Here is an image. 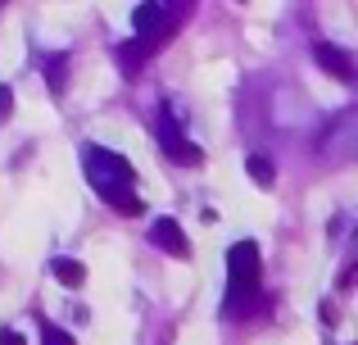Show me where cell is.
I'll list each match as a JSON object with an SVG mask.
<instances>
[{
	"mask_svg": "<svg viewBox=\"0 0 358 345\" xmlns=\"http://www.w3.org/2000/svg\"><path fill=\"white\" fill-rule=\"evenodd\" d=\"M87 177H91V186L100 191V200H105L109 209L127 213V218H136V213H141V200L131 195L136 173H131V164L122 160V155L100 150V146H87Z\"/></svg>",
	"mask_w": 358,
	"mask_h": 345,
	"instance_id": "cell-1",
	"label": "cell"
},
{
	"mask_svg": "<svg viewBox=\"0 0 358 345\" xmlns=\"http://www.w3.org/2000/svg\"><path fill=\"white\" fill-rule=\"evenodd\" d=\"M259 291V246L254 241H236L227 250V314H236L245 300Z\"/></svg>",
	"mask_w": 358,
	"mask_h": 345,
	"instance_id": "cell-2",
	"label": "cell"
},
{
	"mask_svg": "<svg viewBox=\"0 0 358 345\" xmlns=\"http://www.w3.org/2000/svg\"><path fill=\"white\" fill-rule=\"evenodd\" d=\"M131 27H136V36L150 45V50H155L159 41H168V36H173L177 14L168 9V0H141L136 14H131Z\"/></svg>",
	"mask_w": 358,
	"mask_h": 345,
	"instance_id": "cell-3",
	"label": "cell"
},
{
	"mask_svg": "<svg viewBox=\"0 0 358 345\" xmlns=\"http://www.w3.org/2000/svg\"><path fill=\"white\" fill-rule=\"evenodd\" d=\"M155 132H159V146H164V155H168V160H173V164H200V150H195V146L186 141V132H182V127H177V118L168 114V109H164V114H159Z\"/></svg>",
	"mask_w": 358,
	"mask_h": 345,
	"instance_id": "cell-4",
	"label": "cell"
},
{
	"mask_svg": "<svg viewBox=\"0 0 358 345\" xmlns=\"http://www.w3.org/2000/svg\"><path fill=\"white\" fill-rule=\"evenodd\" d=\"M150 241L173 259H191V241H186V232H182L177 218H155L150 223Z\"/></svg>",
	"mask_w": 358,
	"mask_h": 345,
	"instance_id": "cell-5",
	"label": "cell"
},
{
	"mask_svg": "<svg viewBox=\"0 0 358 345\" xmlns=\"http://www.w3.org/2000/svg\"><path fill=\"white\" fill-rule=\"evenodd\" d=\"M313 59H317V69H322V73H331V78H341V82L354 78L350 55H345L341 45H331V41H317V45H313Z\"/></svg>",
	"mask_w": 358,
	"mask_h": 345,
	"instance_id": "cell-6",
	"label": "cell"
},
{
	"mask_svg": "<svg viewBox=\"0 0 358 345\" xmlns=\"http://www.w3.org/2000/svg\"><path fill=\"white\" fill-rule=\"evenodd\" d=\"M150 55H155V50H150V45L141 41V36H136V41H122V45H114V59H118V69L127 73V78H136V73H141V64H145Z\"/></svg>",
	"mask_w": 358,
	"mask_h": 345,
	"instance_id": "cell-7",
	"label": "cell"
},
{
	"mask_svg": "<svg viewBox=\"0 0 358 345\" xmlns=\"http://www.w3.org/2000/svg\"><path fill=\"white\" fill-rule=\"evenodd\" d=\"M50 273H55V282L73 286V291H78V286L87 282V268H82L78 259H55V264H50Z\"/></svg>",
	"mask_w": 358,
	"mask_h": 345,
	"instance_id": "cell-8",
	"label": "cell"
},
{
	"mask_svg": "<svg viewBox=\"0 0 358 345\" xmlns=\"http://www.w3.org/2000/svg\"><path fill=\"white\" fill-rule=\"evenodd\" d=\"M245 173H250L259 186H272V177H277V169H272V160H263V155H250V160H245Z\"/></svg>",
	"mask_w": 358,
	"mask_h": 345,
	"instance_id": "cell-9",
	"label": "cell"
},
{
	"mask_svg": "<svg viewBox=\"0 0 358 345\" xmlns=\"http://www.w3.org/2000/svg\"><path fill=\"white\" fill-rule=\"evenodd\" d=\"M45 78H50V91L59 96V91H64V78H69V59H64V55L45 59Z\"/></svg>",
	"mask_w": 358,
	"mask_h": 345,
	"instance_id": "cell-10",
	"label": "cell"
},
{
	"mask_svg": "<svg viewBox=\"0 0 358 345\" xmlns=\"http://www.w3.org/2000/svg\"><path fill=\"white\" fill-rule=\"evenodd\" d=\"M41 345H78L64 328H41Z\"/></svg>",
	"mask_w": 358,
	"mask_h": 345,
	"instance_id": "cell-11",
	"label": "cell"
},
{
	"mask_svg": "<svg viewBox=\"0 0 358 345\" xmlns=\"http://www.w3.org/2000/svg\"><path fill=\"white\" fill-rule=\"evenodd\" d=\"M9 114H14V91H9L5 82H0V123H5Z\"/></svg>",
	"mask_w": 358,
	"mask_h": 345,
	"instance_id": "cell-12",
	"label": "cell"
},
{
	"mask_svg": "<svg viewBox=\"0 0 358 345\" xmlns=\"http://www.w3.org/2000/svg\"><path fill=\"white\" fill-rule=\"evenodd\" d=\"M0 345H27V341L18 337V332H5V328H0Z\"/></svg>",
	"mask_w": 358,
	"mask_h": 345,
	"instance_id": "cell-13",
	"label": "cell"
},
{
	"mask_svg": "<svg viewBox=\"0 0 358 345\" xmlns=\"http://www.w3.org/2000/svg\"><path fill=\"white\" fill-rule=\"evenodd\" d=\"M186 5H191V0H168V9H186Z\"/></svg>",
	"mask_w": 358,
	"mask_h": 345,
	"instance_id": "cell-14",
	"label": "cell"
}]
</instances>
